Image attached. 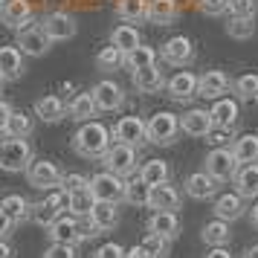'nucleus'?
Returning a JSON list of instances; mask_svg holds the SVG:
<instances>
[{
	"label": "nucleus",
	"instance_id": "nucleus-13",
	"mask_svg": "<svg viewBox=\"0 0 258 258\" xmlns=\"http://www.w3.org/2000/svg\"><path fill=\"white\" fill-rule=\"evenodd\" d=\"M84 221H87V218H84ZM84 221L73 218L70 212H67V215H61L52 226H47L49 244H79V241H84V238H82V223Z\"/></svg>",
	"mask_w": 258,
	"mask_h": 258
},
{
	"label": "nucleus",
	"instance_id": "nucleus-20",
	"mask_svg": "<svg viewBox=\"0 0 258 258\" xmlns=\"http://www.w3.org/2000/svg\"><path fill=\"white\" fill-rule=\"evenodd\" d=\"M131 82H134V87H137V93H160V90H165V76L163 70L157 67V64H151V67H145V70H134L131 73Z\"/></svg>",
	"mask_w": 258,
	"mask_h": 258
},
{
	"label": "nucleus",
	"instance_id": "nucleus-15",
	"mask_svg": "<svg viewBox=\"0 0 258 258\" xmlns=\"http://www.w3.org/2000/svg\"><path fill=\"white\" fill-rule=\"evenodd\" d=\"M93 99H96V107L102 110V113H113L119 107L125 105V90L119 87L113 79H102L99 84H93Z\"/></svg>",
	"mask_w": 258,
	"mask_h": 258
},
{
	"label": "nucleus",
	"instance_id": "nucleus-44",
	"mask_svg": "<svg viewBox=\"0 0 258 258\" xmlns=\"http://www.w3.org/2000/svg\"><path fill=\"white\" fill-rule=\"evenodd\" d=\"M142 246L148 249V255L151 258H163L165 249H168V238H163V235H157V232H145Z\"/></svg>",
	"mask_w": 258,
	"mask_h": 258
},
{
	"label": "nucleus",
	"instance_id": "nucleus-56",
	"mask_svg": "<svg viewBox=\"0 0 258 258\" xmlns=\"http://www.w3.org/2000/svg\"><path fill=\"white\" fill-rule=\"evenodd\" d=\"M241 258H258V244L246 246V249H244V255H241Z\"/></svg>",
	"mask_w": 258,
	"mask_h": 258
},
{
	"label": "nucleus",
	"instance_id": "nucleus-26",
	"mask_svg": "<svg viewBox=\"0 0 258 258\" xmlns=\"http://www.w3.org/2000/svg\"><path fill=\"white\" fill-rule=\"evenodd\" d=\"M35 116L41 122H47V125H55V122L67 116V105H64L61 96H41L35 102Z\"/></svg>",
	"mask_w": 258,
	"mask_h": 258
},
{
	"label": "nucleus",
	"instance_id": "nucleus-18",
	"mask_svg": "<svg viewBox=\"0 0 258 258\" xmlns=\"http://www.w3.org/2000/svg\"><path fill=\"white\" fill-rule=\"evenodd\" d=\"M218 186H221V180H215V177L203 168V171H195V174L186 177V183H183V188H186V195L191 200H209L218 195Z\"/></svg>",
	"mask_w": 258,
	"mask_h": 258
},
{
	"label": "nucleus",
	"instance_id": "nucleus-4",
	"mask_svg": "<svg viewBox=\"0 0 258 258\" xmlns=\"http://www.w3.org/2000/svg\"><path fill=\"white\" fill-rule=\"evenodd\" d=\"M180 116H174V113H168V110H160V113H154L151 119H148V142L151 145H160V148H165V145H174L177 137H180Z\"/></svg>",
	"mask_w": 258,
	"mask_h": 258
},
{
	"label": "nucleus",
	"instance_id": "nucleus-40",
	"mask_svg": "<svg viewBox=\"0 0 258 258\" xmlns=\"http://www.w3.org/2000/svg\"><path fill=\"white\" fill-rule=\"evenodd\" d=\"M151 64H157V49H151V47H137L125 55V67H128L131 73L145 70V67H151Z\"/></svg>",
	"mask_w": 258,
	"mask_h": 258
},
{
	"label": "nucleus",
	"instance_id": "nucleus-9",
	"mask_svg": "<svg viewBox=\"0 0 258 258\" xmlns=\"http://www.w3.org/2000/svg\"><path fill=\"white\" fill-rule=\"evenodd\" d=\"M110 134H113V142H122V145H131L140 151L148 142V122H142L140 116H122Z\"/></svg>",
	"mask_w": 258,
	"mask_h": 258
},
{
	"label": "nucleus",
	"instance_id": "nucleus-34",
	"mask_svg": "<svg viewBox=\"0 0 258 258\" xmlns=\"http://www.w3.org/2000/svg\"><path fill=\"white\" fill-rule=\"evenodd\" d=\"M96 113H99V107H96L93 93H79L70 105H67V116H70L73 122H90V116H96Z\"/></svg>",
	"mask_w": 258,
	"mask_h": 258
},
{
	"label": "nucleus",
	"instance_id": "nucleus-2",
	"mask_svg": "<svg viewBox=\"0 0 258 258\" xmlns=\"http://www.w3.org/2000/svg\"><path fill=\"white\" fill-rule=\"evenodd\" d=\"M67 212H70V195L58 186V188H52L44 200L32 203V218H29V221L47 229V226H52V223L58 221L61 215H67Z\"/></svg>",
	"mask_w": 258,
	"mask_h": 258
},
{
	"label": "nucleus",
	"instance_id": "nucleus-37",
	"mask_svg": "<svg viewBox=\"0 0 258 258\" xmlns=\"http://www.w3.org/2000/svg\"><path fill=\"white\" fill-rule=\"evenodd\" d=\"M232 93L238 102H258V73H244L232 82Z\"/></svg>",
	"mask_w": 258,
	"mask_h": 258
},
{
	"label": "nucleus",
	"instance_id": "nucleus-27",
	"mask_svg": "<svg viewBox=\"0 0 258 258\" xmlns=\"http://www.w3.org/2000/svg\"><path fill=\"white\" fill-rule=\"evenodd\" d=\"M119 203H107V200H96L93 212H90V223H93L99 235L102 232H110L113 226L119 223Z\"/></svg>",
	"mask_w": 258,
	"mask_h": 258
},
{
	"label": "nucleus",
	"instance_id": "nucleus-50",
	"mask_svg": "<svg viewBox=\"0 0 258 258\" xmlns=\"http://www.w3.org/2000/svg\"><path fill=\"white\" fill-rule=\"evenodd\" d=\"M15 232V223H12V218L6 215V209L0 206V238H9V235Z\"/></svg>",
	"mask_w": 258,
	"mask_h": 258
},
{
	"label": "nucleus",
	"instance_id": "nucleus-58",
	"mask_svg": "<svg viewBox=\"0 0 258 258\" xmlns=\"http://www.w3.org/2000/svg\"><path fill=\"white\" fill-rule=\"evenodd\" d=\"M6 140H9V134H6V131H0V145H3Z\"/></svg>",
	"mask_w": 258,
	"mask_h": 258
},
{
	"label": "nucleus",
	"instance_id": "nucleus-59",
	"mask_svg": "<svg viewBox=\"0 0 258 258\" xmlns=\"http://www.w3.org/2000/svg\"><path fill=\"white\" fill-rule=\"evenodd\" d=\"M3 3H6V0H0V6H3Z\"/></svg>",
	"mask_w": 258,
	"mask_h": 258
},
{
	"label": "nucleus",
	"instance_id": "nucleus-31",
	"mask_svg": "<svg viewBox=\"0 0 258 258\" xmlns=\"http://www.w3.org/2000/svg\"><path fill=\"white\" fill-rule=\"evenodd\" d=\"M140 180H145L148 186H163L171 180V165L165 163V160H148V163L140 165Z\"/></svg>",
	"mask_w": 258,
	"mask_h": 258
},
{
	"label": "nucleus",
	"instance_id": "nucleus-7",
	"mask_svg": "<svg viewBox=\"0 0 258 258\" xmlns=\"http://www.w3.org/2000/svg\"><path fill=\"white\" fill-rule=\"evenodd\" d=\"M26 180H29V186L32 188H41V191H52V188L61 186V180H64V171L58 168V163H52V160H32L29 168H26Z\"/></svg>",
	"mask_w": 258,
	"mask_h": 258
},
{
	"label": "nucleus",
	"instance_id": "nucleus-23",
	"mask_svg": "<svg viewBox=\"0 0 258 258\" xmlns=\"http://www.w3.org/2000/svg\"><path fill=\"white\" fill-rule=\"evenodd\" d=\"M180 203H183V195L177 191L174 186H151V198H148V209L154 212H177L180 209Z\"/></svg>",
	"mask_w": 258,
	"mask_h": 258
},
{
	"label": "nucleus",
	"instance_id": "nucleus-43",
	"mask_svg": "<svg viewBox=\"0 0 258 258\" xmlns=\"http://www.w3.org/2000/svg\"><path fill=\"white\" fill-rule=\"evenodd\" d=\"M226 32H229V38H235V41H246V38L255 35V18H229Z\"/></svg>",
	"mask_w": 258,
	"mask_h": 258
},
{
	"label": "nucleus",
	"instance_id": "nucleus-57",
	"mask_svg": "<svg viewBox=\"0 0 258 258\" xmlns=\"http://www.w3.org/2000/svg\"><path fill=\"white\" fill-rule=\"evenodd\" d=\"M249 221H252V226L258 229V200H255V206H252V215H249Z\"/></svg>",
	"mask_w": 258,
	"mask_h": 258
},
{
	"label": "nucleus",
	"instance_id": "nucleus-42",
	"mask_svg": "<svg viewBox=\"0 0 258 258\" xmlns=\"http://www.w3.org/2000/svg\"><path fill=\"white\" fill-rule=\"evenodd\" d=\"M148 198H151V186L145 183V180H131L128 183V191H125V203H131V206H148Z\"/></svg>",
	"mask_w": 258,
	"mask_h": 258
},
{
	"label": "nucleus",
	"instance_id": "nucleus-55",
	"mask_svg": "<svg viewBox=\"0 0 258 258\" xmlns=\"http://www.w3.org/2000/svg\"><path fill=\"white\" fill-rule=\"evenodd\" d=\"M0 258H15V249L6 238H0Z\"/></svg>",
	"mask_w": 258,
	"mask_h": 258
},
{
	"label": "nucleus",
	"instance_id": "nucleus-29",
	"mask_svg": "<svg viewBox=\"0 0 258 258\" xmlns=\"http://www.w3.org/2000/svg\"><path fill=\"white\" fill-rule=\"evenodd\" d=\"M177 15H180L177 0H151V3H148V21H151L154 26H168V24H174Z\"/></svg>",
	"mask_w": 258,
	"mask_h": 258
},
{
	"label": "nucleus",
	"instance_id": "nucleus-12",
	"mask_svg": "<svg viewBox=\"0 0 258 258\" xmlns=\"http://www.w3.org/2000/svg\"><path fill=\"white\" fill-rule=\"evenodd\" d=\"M52 44H55V41L44 32V26L24 29V32H18V41H15V47L21 49L24 55H29V58H41V55H47Z\"/></svg>",
	"mask_w": 258,
	"mask_h": 258
},
{
	"label": "nucleus",
	"instance_id": "nucleus-51",
	"mask_svg": "<svg viewBox=\"0 0 258 258\" xmlns=\"http://www.w3.org/2000/svg\"><path fill=\"white\" fill-rule=\"evenodd\" d=\"M15 107L6 102V99H0V131H6V125H9V119H12Z\"/></svg>",
	"mask_w": 258,
	"mask_h": 258
},
{
	"label": "nucleus",
	"instance_id": "nucleus-16",
	"mask_svg": "<svg viewBox=\"0 0 258 258\" xmlns=\"http://www.w3.org/2000/svg\"><path fill=\"white\" fill-rule=\"evenodd\" d=\"M32 15H35V9L29 0H6L0 6V24L21 32L26 24H32Z\"/></svg>",
	"mask_w": 258,
	"mask_h": 258
},
{
	"label": "nucleus",
	"instance_id": "nucleus-22",
	"mask_svg": "<svg viewBox=\"0 0 258 258\" xmlns=\"http://www.w3.org/2000/svg\"><path fill=\"white\" fill-rule=\"evenodd\" d=\"M26 64H24V52L18 47H0V79L3 82H18L24 79Z\"/></svg>",
	"mask_w": 258,
	"mask_h": 258
},
{
	"label": "nucleus",
	"instance_id": "nucleus-11",
	"mask_svg": "<svg viewBox=\"0 0 258 258\" xmlns=\"http://www.w3.org/2000/svg\"><path fill=\"white\" fill-rule=\"evenodd\" d=\"M160 58L165 64H171V67H188L195 61V44H191V38H186V35L168 38L163 44V49H160Z\"/></svg>",
	"mask_w": 258,
	"mask_h": 258
},
{
	"label": "nucleus",
	"instance_id": "nucleus-49",
	"mask_svg": "<svg viewBox=\"0 0 258 258\" xmlns=\"http://www.w3.org/2000/svg\"><path fill=\"white\" fill-rule=\"evenodd\" d=\"M125 255H128V249L110 241V244H102V246H99L93 258H125Z\"/></svg>",
	"mask_w": 258,
	"mask_h": 258
},
{
	"label": "nucleus",
	"instance_id": "nucleus-38",
	"mask_svg": "<svg viewBox=\"0 0 258 258\" xmlns=\"http://www.w3.org/2000/svg\"><path fill=\"white\" fill-rule=\"evenodd\" d=\"M93 206H96V198H93V191H90V188H82V191L70 195V215H73V218H79V221L90 218Z\"/></svg>",
	"mask_w": 258,
	"mask_h": 258
},
{
	"label": "nucleus",
	"instance_id": "nucleus-36",
	"mask_svg": "<svg viewBox=\"0 0 258 258\" xmlns=\"http://www.w3.org/2000/svg\"><path fill=\"white\" fill-rule=\"evenodd\" d=\"M232 154L238 157L241 165H252L258 163V134H244L232 142Z\"/></svg>",
	"mask_w": 258,
	"mask_h": 258
},
{
	"label": "nucleus",
	"instance_id": "nucleus-10",
	"mask_svg": "<svg viewBox=\"0 0 258 258\" xmlns=\"http://www.w3.org/2000/svg\"><path fill=\"white\" fill-rule=\"evenodd\" d=\"M165 93H168V99L177 102V105H188L195 96H200V76H195L191 70L174 73V76L168 79V84H165Z\"/></svg>",
	"mask_w": 258,
	"mask_h": 258
},
{
	"label": "nucleus",
	"instance_id": "nucleus-60",
	"mask_svg": "<svg viewBox=\"0 0 258 258\" xmlns=\"http://www.w3.org/2000/svg\"><path fill=\"white\" fill-rule=\"evenodd\" d=\"M0 82H3V79H0Z\"/></svg>",
	"mask_w": 258,
	"mask_h": 258
},
{
	"label": "nucleus",
	"instance_id": "nucleus-39",
	"mask_svg": "<svg viewBox=\"0 0 258 258\" xmlns=\"http://www.w3.org/2000/svg\"><path fill=\"white\" fill-rule=\"evenodd\" d=\"M96 67L102 73H113V70H122L125 67V52L122 49H116L113 44L110 47H105L99 55H96Z\"/></svg>",
	"mask_w": 258,
	"mask_h": 258
},
{
	"label": "nucleus",
	"instance_id": "nucleus-3",
	"mask_svg": "<svg viewBox=\"0 0 258 258\" xmlns=\"http://www.w3.org/2000/svg\"><path fill=\"white\" fill-rule=\"evenodd\" d=\"M32 160H35V157H32V145L26 140L9 137V140L0 145V171H9V174L26 171Z\"/></svg>",
	"mask_w": 258,
	"mask_h": 258
},
{
	"label": "nucleus",
	"instance_id": "nucleus-33",
	"mask_svg": "<svg viewBox=\"0 0 258 258\" xmlns=\"http://www.w3.org/2000/svg\"><path fill=\"white\" fill-rule=\"evenodd\" d=\"M148 3H151V0H116L119 21H125V24L148 21Z\"/></svg>",
	"mask_w": 258,
	"mask_h": 258
},
{
	"label": "nucleus",
	"instance_id": "nucleus-53",
	"mask_svg": "<svg viewBox=\"0 0 258 258\" xmlns=\"http://www.w3.org/2000/svg\"><path fill=\"white\" fill-rule=\"evenodd\" d=\"M206 258H235L226 246H212L209 252H206Z\"/></svg>",
	"mask_w": 258,
	"mask_h": 258
},
{
	"label": "nucleus",
	"instance_id": "nucleus-46",
	"mask_svg": "<svg viewBox=\"0 0 258 258\" xmlns=\"http://www.w3.org/2000/svg\"><path fill=\"white\" fill-rule=\"evenodd\" d=\"M61 188H64L67 195H76V191H82V188H90V177L79 174V171H70V174H64V180H61Z\"/></svg>",
	"mask_w": 258,
	"mask_h": 258
},
{
	"label": "nucleus",
	"instance_id": "nucleus-19",
	"mask_svg": "<svg viewBox=\"0 0 258 258\" xmlns=\"http://www.w3.org/2000/svg\"><path fill=\"white\" fill-rule=\"evenodd\" d=\"M212 119H215V128H223V131H232L238 125V119H241V102L238 99H229V96H223V99H215V105L209 107Z\"/></svg>",
	"mask_w": 258,
	"mask_h": 258
},
{
	"label": "nucleus",
	"instance_id": "nucleus-25",
	"mask_svg": "<svg viewBox=\"0 0 258 258\" xmlns=\"http://www.w3.org/2000/svg\"><path fill=\"white\" fill-rule=\"evenodd\" d=\"M145 229L163 235L168 241H174L177 235H180V218H177V212H154L151 218H148V223H145Z\"/></svg>",
	"mask_w": 258,
	"mask_h": 258
},
{
	"label": "nucleus",
	"instance_id": "nucleus-5",
	"mask_svg": "<svg viewBox=\"0 0 258 258\" xmlns=\"http://www.w3.org/2000/svg\"><path fill=\"white\" fill-rule=\"evenodd\" d=\"M203 163H206L203 168H206L215 180H221V183L235 180L238 168H241L238 157L232 154V145H218V148H212V151L206 154V160H203Z\"/></svg>",
	"mask_w": 258,
	"mask_h": 258
},
{
	"label": "nucleus",
	"instance_id": "nucleus-35",
	"mask_svg": "<svg viewBox=\"0 0 258 258\" xmlns=\"http://www.w3.org/2000/svg\"><path fill=\"white\" fill-rule=\"evenodd\" d=\"M200 238H203V244L206 246H226L229 244V238H232V232H229V221H221V218L209 221L206 226H203Z\"/></svg>",
	"mask_w": 258,
	"mask_h": 258
},
{
	"label": "nucleus",
	"instance_id": "nucleus-14",
	"mask_svg": "<svg viewBox=\"0 0 258 258\" xmlns=\"http://www.w3.org/2000/svg\"><path fill=\"white\" fill-rule=\"evenodd\" d=\"M180 128L186 137H195V140H209V134L215 131V119H212L209 110L203 107H191L180 116Z\"/></svg>",
	"mask_w": 258,
	"mask_h": 258
},
{
	"label": "nucleus",
	"instance_id": "nucleus-30",
	"mask_svg": "<svg viewBox=\"0 0 258 258\" xmlns=\"http://www.w3.org/2000/svg\"><path fill=\"white\" fill-rule=\"evenodd\" d=\"M110 44L116 49H122L125 55H128L131 49H137V47H142V38H140V29L134 24H119L113 32H110Z\"/></svg>",
	"mask_w": 258,
	"mask_h": 258
},
{
	"label": "nucleus",
	"instance_id": "nucleus-52",
	"mask_svg": "<svg viewBox=\"0 0 258 258\" xmlns=\"http://www.w3.org/2000/svg\"><path fill=\"white\" fill-rule=\"evenodd\" d=\"M232 140V131H223V128H215L209 134V142H215V145H226V142Z\"/></svg>",
	"mask_w": 258,
	"mask_h": 258
},
{
	"label": "nucleus",
	"instance_id": "nucleus-24",
	"mask_svg": "<svg viewBox=\"0 0 258 258\" xmlns=\"http://www.w3.org/2000/svg\"><path fill=\"white\" fill-rule=\"evenodd\" d=\"M229 87H232V82L223 70H206L200 76V96L203 99H223L229 93Z\"/></svg>",
	"mask_w": 258,
	"mask_h": 258
},
{
	"label": "nucleus",
	"instance_id": "nucleus-32",
	"mask_svg": "<svg viewBox=\"0 0 258 258\" xmlns=\"http://www.w3.org/2000/svg\"><path fill=\"white\" fill-rule=\"evenodd\" d=\"M0 206L6 209V215L12 218L15 226H21L24 221H29V218H32V203H29L24 195H6V198L0 200Z\"/></svg>",
	"mask_w": 258,
	"mask_h": 258
},
{
	"label": "nucleus",
	"instance_id": "nucleus-8",
	"mask_svg": "<svg viewBox=\"0 0 258 258\" xmlns=\"http://www.w3.org/2000/svg\"><path fill=\"white\" fill-rule=\"evenodd\" d=\"M107 171H113L119 177H131V174H140V163H137V148L131 145H122V142H113L107 154L102 157Z\"/></svg>",
	"mask_w": 258,
	"mask_h": 258
},
{
	"label": "nucleus",
	"instance_id": "nucleus-54",
	"mask_svg": "<svg viewBox=\"0 0 258 258\" xmlns=\"http://www.w3.org/2000/svg\"><path fill=\"white\" fill-rule=\"evenodd\" d=\"M125 258H151V255H148V249H145L142 244H137V246H131L128 249V255Z\"/></svg>",
	"mask_w": 258,
	"mask_h": 258
},
{
	"label": "nucleus",
	"instance_id": "nucleus-17",
	"mask_svg": "<svg viewBox=\"0 0 258 258\" xmlns=\"http://www.w3.org/2000/svg\"><path fill=\"white\" fill-rule=\"evenodd\" d=\"M41 26H44V32H47L52 41H70V38L79 32L76 18L67 15V12H49V15H44Z\"/></svg>",
	"mask_w": 258,
	"mask_h": 258
},
{
	"label": "nucleus",
	"instance_id": "nucleus-41",
	"mask_svg": "<svg viewBox=\"0 0 258 258\" xmlns=\"http://www.w3.org/2000/svg\"><path fill=\"white\" fill-rule=\"evenodd\" d=\"M32 131H35L32 116H29V113H24V110H15L12 119H9V125H6V134H9V137H18V140H26Z\"/></svg>",
	"mask_w": 258,
	"mask_h": 258
},
{
	"label": "nucleus",
	"instance_id": "nucleus-6",
	"mask_svg": "<svg viewBox=\"0 0 258 258\" xmlns=\"http://www.w3.org/2000/svg\"><path fill=\"white\" fill-rule=\"evenodd\" d=\"M90 191H93L96 200H107V203H122L125 200V191H128V183L125 177L113 174V171H99V174L90 177Z\"/></svg>",
	"mask_w": 258,
	"mask_h": 258
},
{
	"label": "nucleus",
	"instance_id": "nucleus-48",
	"mask_svg": "<svg viewBox=\"0 0 258 258\" xmlns=\"http://www.w3.org/2000/svg\"><path fill=\"white\" fill-rule=\"evenodd\" d=\"M44 258H79L76 244H49L44 249Z\"/></svg>",
	"mask_w": 258,
	"mask_h": 258
},
{
	"label": "nucleus",
	"instance_id": "nucleus-28",
	"mask_svg": "<svg viewBox=\"0 0 258 258\" xmlns=\"http://www.w3.org/2000/svg\"><path fill=\"white\" fill-rule=\"evenodd\" d=\"M235 191L246 200H258V163L252 165H241L235 174Z\"/></svg>",
	"mask_w": 258,
	"mask_h": 258
},
{
	"label": "nucleus",
	"instance_id": "nucleus-47",
	"mask_svg": "<svg viewBox=\"0 0 258 258\" xmlns=\"http://www.w3.org/2000/svg\"><path fill=\"white\" fill-rule=\"evenodd\" d=\"M229 3L232 0H198V9L209 18H221V15L229 12Z\"/></svg>",
	"mask_w": 258,
	"mask_h": 258
},
{
	"label": "nucleus",
	"instance_id": "nucleus-21",
	"mask_svg": "<svg viewBox=\"0 0 258 258\" xmlns=\"http://www.w3.org/2000/svg\"><path fill=\"white\" fill-rule=\"evenodd\" d=\"M215 218H221V221H238V218H244L246 212V198H241L238 191H226V195H218L215 198Z\"/></svg>",
	"mask_w": 258,
	"mask_h": 258
},
{
	"label": "nucleus",
	"instance_id": "nucleus-45",
	"mask_svg": "<svg viewBox=\"0 0 258 258\" xmlns=\"http://www.w3.org/2000/svg\"><path fill=\"white\" fill-rule=\"evenodd\" d=\"M258 0H232L229 3V18H255Z\"/></svg>",
	"mask_w": 258,
	"mask_h": 258
},
{
	"label": "nucleus",
	"instance_id": "nucleus-1",
	"mask_svg": "<svg viewBox=\"0 0 258 258\" xmlns=\"http://www.w3.org/2000/svg\"><path fill=\"white\" fill-rule=\"evenodd\" d=\"M110 140H113V134H110L102 122H93V119H90V122H82V128L73 134L70 148L79 154L82 160H102L107 154V148L113 145Z\"/></svg>",
	"mask_w": 258,
	"mask_h": 258
}]
</instances>
